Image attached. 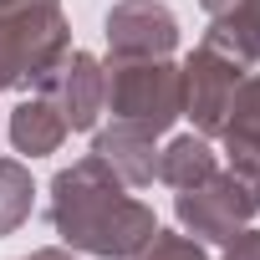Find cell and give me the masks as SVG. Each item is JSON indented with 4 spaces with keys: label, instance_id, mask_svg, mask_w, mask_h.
I'll list each match as a JSON object with an SVG mask.
<instances>
[{
    "label": "cell",
    "instance_id": "14",
    "mask_svg": "<svg viewBox=\"0 0 260 260\" xmlns=\"http://www.w3.org/2000/svg\"><path fill=\"white\" fill-rule=\"evenodd\" d=\"M224 260H260V235H255V230H235Z\"/></svg>",
    "mask_w": 260,
    "mask_h": 260
},
{
    "label": "cell",
    "instance_id": "11",
    "mask_svg": "<svg viewBox=\"0 0 260 260\" xmlns=\"http://www.w3.org/2000/svg\"><path fill=\"white\" fill-rule=\"evenodd\" d=\"M214 46H224L230 56H260V0H235V6L219 16Z\"/></svg>",
    "mask_w": 260,
    "mask_h": 260
},
{
    "label": "cell",
    "instance_id": "9",
    "mask_svg": "<svg viewBox=\"0 0 260 260\" xmlns=\"http://www.w3.org/2000/svg\"><path fill=\"white\" fill-rule=\"evenodd\" d=\"M11 138H16V148L31 153V158H36V153H51V148L67 138V117H61L56 102H26V107H16Z\"/></svg>",
    "mask_w": 260,
    "mask_h": 260
},
{
    "label": "cell",
    "instance_id": "13",
    "mask_svg": "<svg viewBox=\"0 0 260 260\" xmlns=\"http://www.w3.org/2000/svg\"><path fill=\"white\" fill-rule=\"evenodd\" d=\"M143 260H204V255H199L194 240H184V235H158V230H153V250H148Z\"/></svg>",
    "mask_w": 260,
    "mask_h": 260
},
{
    "label": "cell",
    "instance_id": "16",
    "mask_svg": "<svg viewBox=\"0 0 260 260\" xmlns=\"http://www.w3.org/2000/svg\"><path fill=\"white\" fill-rule=\"evenodd\" d=\"M204 6H209V11H214V16H224V11H230V6H235V0H204Z\"/></svg>",
    "mask_w": 260,
    "mask_h": 260
},
{
    "label": "cell",
    "instance_id": "2",
    "mask_svg": "<svg viewBox=\"0 0 260 260\" xmlns=\"http://www.w3.org/2000/svg\"><path fill=\"white\" fill-rule=\"evenodd\" d=\"M67 56V21L56 0L0 6V87L51 82Z\"/></svg>",
    "mask_w": 260,
    "mask_h": 260
},
{
    "label": "cell",
    "instance_id": "1",
    "mask_svg": "<svg viewBox=\"0 0 260 260\" xmlns=\"http://www.w3.org/2000/svg\"><path fill=\"white\" fill-rule=\"evenodd\" d=\"M51 189V219L67 245H82L92 255H133L153 240V214L122 194L117 174H107L97 153L67 169Z\"/></svg>",
    "mask_w": 260,
    "mask_h": 260
},
{
    "label": "cell",
    "instance_id": "17",
    "mask_svg": "<svg viewBox=\"0 0 260 260\" xmlns=\"http://www.w3.org/2000/svg\"><path fill=\"white\" fill-rule=\"evenodd\" d=\"M0 6H21V0H0Z\"/></svg>",
    "mask_w": 260,
    "mask_h": 260
},
{
    "label": "cell",
    "instance_id": "5",
    "mask_svg": "<svg viewBox=\"0 0 260 260\" xmlns=\"http://www.w3.org/2000/svg\"><path fill=\"white\" fill-rule=\"evenodd\" d=\"M179 31L174 16L153 0H122L107 16V46L117 61H164V51H174Z\"/></svg>",
    "mask_w": 260,
    "mask_h": 260
},
{
    "label": "cell",
    "instance_id": "12",
    "mask_svg": "<svg viewBox=\"0 0 260 260\" xmlns=\"http://www.w3.org/2000/svg\"><path fill=\"white\" fill-rule=\"evenodd\" d=\"M31 214V179L16 164H0V235H11Z\"/></svg>",
    "mask_w": 260,
    "mask_h": 260
},
{
    "label": "cell",
    "instance_id": "10",
    "mask_svg": "<svg viewBox=\"0 0 260 260\" xmlns=\"http://www.w3.org/2000/svg\"><path fill=\"white\" fill-rule=\"evenodd\" d=\"M209 174H214V153H209L204 138H179V143H169V153L158 158V179L174 184V189H194V184H204Z\"/></svg>",
    "mask_w": 260,
    "mask_h": 260
},
{
    "label": "cell",
    "instance_id": "3",
    "mask_svg": "<svg viewBox=\"0 0 260 260\" xmlns=\"http://www.w3.org/2000/svg\"><path fill=\"white\" fill-rule=\"evenodd\" d=\"M107 102L117 122H133L143 133H164L184 107V77L164 61H117L107 77Z\"/></svg>",
    "mask_w": 260,
    "mask_h": 260
},
{
    "label": "cell",
    "instance_id": "7",
    "mask_svg": "<svg viewBox=\"0 0 260 260\" xmlns=\"http://www.w3.org/2000/svg\"><path fill=\"white\" fill-rule=\"evenodd\" d=\"M148 148H153V133H143V127H133V122H117L112 133L97 138V158L112 174H122L127 184H148L158 174V164H153Z\"/></svg>",
    "mask_w": 260,
    "mask_h": 260
},
{
    "label": "cell",
    "instance_id": "15",
    "mask_svg": "<svg viewBox=\"0 0 260 260\" xmlns=\"http://www.w3.org/2000/svg\"><path fill=\"white\" fill-rule=\"evenodd\" d=\"M26 260H67L61 250H36V255H26Z\"/></svg>",
    "mask_w": 260,
    "mask_h": 260
},
{
    "label": "cell",
    "instance_id": "8",
    "mask_svg": "<svg viewBox=\"0 0 260 260\" xmlns=\"http://www.w3.org/2000/svg\"><path fill=\"white\" fill-rule=\"evenodd\" d=\"M102 97H107V82H102L97 61L77 51V56L61 67V117H67V127H92Z\"/></svg>",
    "mask_w": 260,
    "mask_h": 260
},
{
    "label": "cell",
    "instance_id": "6",
    "mask_svg": "<svg viewBox=\"0 0 260 260\" xmlns=\"http://www.w3.org/2000/svg\"><path fill=\"white\" fill-rule=\"evenodd\" d=\"M224 138H230V169L260 174V77L235 87L224 112Z\"/></svg>",
    "mask_w": 260,
    "mask_h": 260
},
{
    "label": "cell",
    "instance_id": "4",
    "mask_svg": "<svg viewBox=\"0 0 260 260\" xmlns=\"http://www.w3.org/2000/svg\"><path fill=\"white\" fill-rule=\"evenodd\" d=\"M235 87H240V56H230L224 46L204 41L194 51V61L184 67V107H189V117L204 127V133L224 127Z\"/></svg>",
    "mask_w": 260,
    "mask_h": 260
}]
</instances>
